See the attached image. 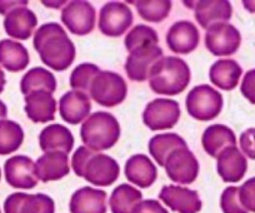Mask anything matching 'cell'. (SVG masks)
<instances>
[{"mask_svg": "<svg viewBox=\"0 0 255 213\" xmlns=\"http://www.w3.org/2000/svg\"><path fill=\"white\" fill-rule=\"evenodd\" d=\"M34 48L46 67L63 72L75 59V45L63 26L58 23H46L34 34Z\"/></svg>", "mask_w": 255, "mask_h": 213, "instance_id": "cell-1", "label": "cell"}, {"mask_svg": "<svg viewBox=\"0 0 255 213\" xmlns=\"http://www.w3.org/2000/svg\"><path fill=\"white\" fill-rule=\"evenodd\" d=\"M190 68L178 57H163L149 73L151 90L160 95H176L186 89L190 83Z\"/></svg>", "mask_w": 255, "mask_h": 213, "instance_id": "cell-2", "label": "cell"}, {"mask_svg": "<svg viewBox=\"0 0 255 213\" xmlns=\"http://www.w3.org/2000/svg\"><path fill=\"white\" fill-rule=\"evenodd\" d=\"M80 137L90 151H107L113 148L119 141V122L108 112H95L83 123Z\"/></svg>", "mask_w": 255, "mask_h": 213, "instance_id": "cell-3", "label": "cell"}, {"mask_svg": "<svg viewBox=\"0 0 255 213\" xmlns=\"http://www.w3.org/2000/svg\"><path fill=\"white\" fill-rule=\"evenodd\" d=\"M185 105L188 113L194 119L212 121L222 112L223 95L210 85H198L188 93Z\"/></svg>", "mask_w": 255, "mask_h": 213, "instance_id": "cell-4", "label": "cell"}, {"mask_svg": "<svg viewBox=\"0 0 255 213\" xmlns=\"http://www.w3.org/2000/svg\"><path fill=\"white\" fill-rule=\"evenodd\" d=\"M90 97L102 107L113 108L124 102L128 85L120 74L109 70H100L90 85Z\"/></svg>", "mask_w": 255, "mask_h": 213, "instance_id": "cell-5", "label": "cell"}, {"mask_svg": "<svg viewBox=\"0 0 255 213\" xmlns=\"http://www.w3.org/2000/svg\"><path fill=\"white\" fill-rule=\"evenodd\" d=\"M242 43L240 31L229 23H217L207 29L205 46L213 55L229 57L237 53Z\"/></svg>", "mask_w": 255, "mask_h": 213, "instance_id": "cell-6", "label": "cell"}, {"mask_svg": "<svg viewBox=\"0 0 255 213\" xmlns=\"http://www.w3.org/2000/svg\"><path fill=\"white\" fill-rule=\"evenodd\" d=\"M165 172L173 182L190 185L199 175V162L188 147L171 152L165 161Z\"/></svg>", "mask_w": 255, "mask_h": 213, "instance_id": "cell-7", "label": "cell"}, {"mask_svg": "<svg viewBox=\"0 0 255 213\" xmlns=\"http://www.w3.org/2000/svg\"><path fill=\"white\" fill-rule=\"evenodd\" d=\"M134 16L130 8L122 1L107 3L99 13V30L104 35L122 36L133 24Z\"/></svg>", "mask_w": 255, "mask_h": 213, "instance_id": "cell-8", "label": "cell"}, {"mask_svg": "<svg viewBox=\"0 0 255 213\" xmlns=\"http://www.w3.org/2000/svg\"><path fill=\"white\" fill-rule=\"evenodd\" d=\"M180 118V107L176 100L158 98L148 103L143 112V122L151 131L173 128Z\"/></svg>", "mask_w": 255, "mask_h": 213, "instance_id": "cell-9", "label": "cell"}, {"mask_svg": "<svg viewBox=\"0 0 255 213\" xmlns=\"http://www.w3.org/2000/svg\"><path fill=\"white\" fill-rule=\"evenodd\" d=\"M95 9L88 1L75 0L67 4L61 11V21L70 33L75 35H87L95 26Z\"/></svg>", "mask_w": 255, "mask_h": 213, "instance_id": "cell-10", "label": "cell"}, {"mask_svg": "<svg viewBox=\"0 0 255 213\" xmlns=\"http://www.w3.org/2000/svg\"><path fill=\"white\" fill-rule=\"evenodd\" d=\"M119 165L114 158L107 154L93 152L83 170L82 177L98 187H108L119 178Z\"/></svg>", "mask_w": 255, "mask_h": 213, "instance_id": "cell-11", "label": "cell"}, {"mask_svg": "<svg viewBox=\"0 0 255 213\" xmlns=\"http://www.w3.org/2000/svg\"><path fill=\"white\" fill-rule=\"evenodd\" d=\"M163 58V49L158 44L145 45L130 51L125 62V72L133 82H144L149 78L151 68Z\"/></svg>", "mask_w": 255, "mask_h": 213, "instance_id": "cell-12", "label": "cell"}, {"mask_svg": "<svg viewBox=\"0 0 255 213\" xmlns=\"http://www.w3.org/2000/svg\"><path fill=\"white\" fill-rule=\"evenodd\" d=\"M4 173L8 185L20 190H31L38 185L35 163L26 156L10 157L4 165Z\"/></svg>", "mask_w": 255, "mask_h": 213, "instance_id": "cell-13", "label": "cell"}, {"mask_svg": "<svg viewBox=\"0 0 255 213\" xmlns=\"http://www.w3.org/2000/svg\"><path fill=\"white\" fill-rule=\"evenodd\" d=\"M159 200L178 213H198L203 206L197 191L175 185L164 186L159 193Z\"/></svg>", "mask_w": 255, "mask_h": 213, "instance_id": "cell-14", "label": "cell"}, {"mask_svg": "<svg viewBox=\"0 0 255 213\" xmlns=\"http://www.w3.org/2000/svg\"><path fill=\"white\" fill-rule=\"evenodd\" d=\"M5 213H54L55 203L53 198L44 193L16 192L9 196L4 202Z\"/></svg>", "mask_w": 255, "mask_h": 213, "instance_id": "cell-15", "label": "cell"}, {"mask_svg": "<svg viewBox=\"0 0 255 213\" xmlns=\"http://www.w3.org/2000/svg\"><path fill=\"white\" fill-rule=\"evenodd\" d=\"M200 33L191 21L180 20L174 23L166 34V44L176 54H189L199 45Z\"/></svg>", "mask_w": 255, "mask_h": 213, "instance_id": "cell-16", "label": "cell"}, {"mask_svg": "<svg viewBox=\"0 0 255 213\" xmlns=\"http://www.w3.org/2000/svg\"><path fill=\"white\" fill-rule=\"evenodd\" d=\"M92 102L87 93L80 90H70L59 100V113L64 122L69 124H79L89 117Z\"/></svg>", "mask_w": 255, "mask_h": 213, "instance_id": "cell-17", "label": "cell"}, {"mask_svg": "<svg viewBox=\"0 0 255 213\" xmlns=\"http://www.w3.org/2000/svg\"><path fill=\"white\" fill-rule=\"evenodd\" d=\"M248 170V161L237 147L225 148L218 156L217 171L227 183H237L243 180Z\"/></svg>", "mask_w": 255, "mask_h": 213, "instance_id": "cell-18", "label": "cell"}, {"mask_svg": "<svg viewBox=\"0 0 255 213\" xmlns=\"http://www.w3.org/2000/svg\"><path fill=\"white\" fill-rule=\"evenodd\" d=\"M25 111L26 116L34 123H46L55 118L56 100L53 94L46 90H35L25 95Z\"/></svg>", "mask_w": 255, "mask_h": 213, "instance_id": "cell-19", "label": "cell"}, {"mask_svg": "<svg viewBox=\"0 0 255 213\" xmlns=\"http://www.w3.org/2000/svg\"><path fill=\"white\" fill-rule=\"evenodd\" d=\"M69 172L68 154L64 152H46L35 162L36 177L44 183L61 180Z\"/></svg>", "mask_w": 255, "mask_h": 213, "instance_id": "cell-20", "label": "cell"}, {"mask_svg": "<svg viewBox=\"0 0 255 213\" xmlns=\"http://www.w3.org/2000/svg\"><path fill=\"white\" fill-rule=\"evenodd\" d=\"M125 177L140 188H149L158 178V170L145 154H134L125 163Z\"/></svg>", "mask_w": 255, "mask_h": 213, "instance_id": "cell-21", "label": "cell"}, {"mask_svg": "<svg viewBox=\"0 0 255 213\" xmlns=\"http://www.w3.org/2000/svg\"><path fill=\"white\" fill-rule=\"evenodd\" d=\"M38 25L35 13L26 6L16 8L6 14L4 19V29L9 36L19 40H26L33 35L34 29Z\"/></svg>", "mask_w": 255, "mask_h": 213, "instance_id": "cell-22", "label": "cell"}, {"mask_svg": "<svg viewBox=\"0 0 255 213\" xmlns=\"http://www.w3.org/2000/svg\"><path fill=\"white\" fill-rule=\"evenodd\" d=\"M107 192L93 187L75 191L70 198V213H107Z\"/></svg>", "mask_w": 255, "mask_h": 213, "instance_id": "cell-23", "label": "cell"}, {"mask_svg": "<svg viewBox=\"0 0 255 213\" xmlns=\"http://www.w3.org/2000/svg\"><path fill=\"white\" fill-rule=\"evenodd\" d=\"M195 19L200 26L208 29L213 24L227 23L233 15L232 4L227 0H202L194 6Z\"/></svg>", "mask_w": 255, "mask_h": 213, "instance_id": "cell-24", "label": "cell"}, {"mask_svg": "<svg viewBox=\"0 0 255 213\" xmlns=\"http://www.w3.org/2000/svg\"><path fill=\"white\" fill-rule=\"evenodd\" d=\"M39 146L44 153L64 152L69 154L74 147V137L67 127L61 124H51L45 127L39 134Z\"/></svg>", "mask_w": 255, "mask_h": 213, "instance_id": "cell-25", "label": "cell"}, {"mask_svg": "<svg viewBox=\"0 0 255 213\" xmlns=\"http://www.w3.org/2000/svg\"><path fill=\"white\" fill-rule=\"evenodd\" d=\"M202 144L204 151L210 157L218 158L225 148L235 147L237 137L235 133L224 124H213L204 131L202 137Z\"/></svg>", "mask_w": 255, "mask_h": 213, "instance_id": "cell-26", "label": "cell"}, {"mask_svg": "<svg viewBox=\"0 0 255 213\" xmlns=\"http://www.w3.org/2000/svg\"><path fill=\"white\" fill-rule=\"evenodd\" d=\"M243 69L234 59L217 60L210 67V82L223 90H233L239 84Z\"/></svg>", "mask_w": 255, "mask_h": 213, "instance_id": "cell-27", "label": "cell"}, {"mask_svg": "<svg viewBox=\"0 0 255 213\" xmlns=\"http://www.w3.org/2000/svg\"><path fill=\"white\" fill-rule=\"evenodd\" d=\"M30 58L23 44L10 39L0 41V65L11 73H18L29 65Z\"/></svg>", "mask_w": 255, "mask_h": 213, "instance_id": "cell-28", "label": "cell"}, {"mask_svg": "<svg viewBox=\"0 0 255 213\" xmlns=\"http://www.w3.org/2000/svg\"><path fill=\"white\" fill-rule=\"evenodd\" d=\"M143 201V193L138 188L123 183L114 188L109 198L112 213H133L134 208Z\"/></svg>", "mask_w": 255, "mask_h": 213, "instance_id": "cell-29", "label": "cell"}, {"mask_svg": "<svg viewBox=\"0 0 255 213\" xmlns=\"http://www.w3.org/2000/svg\"><path fill=\"white\" fill-rule=\"evenodd\" d=\"M149 153L160 167H164L166 158L173 151L186 146L185 141L176 133H163L154 136L149 141Z\"/></svg>", "mask_w": 255, "mask_h": 213, "instance_id": "cell-30", "label": "cell"}, {"mask_svg": "<svg viewBox=\"0 0 255 213\" xmlns=\"http://www.w3.org/2000/svg\"><path fill=\"white\" fill-rule=\"evenodd\" d=\"M20 90L24 95L30 94L35 90H46L53 94L56 90V79L51 72L41 67H35L28 70L21 78Z\"/></svg>", "mask_w": 255, "mask_h": 213, "instance_id": "cell-31", "label": "cell"}, {"mask_svg": "<svg viewBox=\"0 0 255 213\" xmlns=\"http://www.w3.org/2000/svg\"><path fill=\"white\" fill-rule=\"evenodd\" d=\"M24 142V131L14 121H0V156H8L18 151Z\"/></svg>", "mask_w": 255, "mask_h": 213, "instance_id": "cell-32", "label": "cell"}, {"mask_svg": "<svg viewBox=\"0 0 255 213\" xmlns=\"http://www.w3.org/2000/svg\"><path fill=\"white\" fill-rule=\"evenodd\" d=\"M138 14L149 23H160L165 20L171 10V1L156 0V1H134Z\"/></svg>", "mask_w": 255, "mask_h": 213, "instance_id": "cell-33", "label": "cell"}, {"mask_svg": "<svg viewBox=\"0 0 255 213\" xmlns=\"http://www.w3.org/2000/svg\"><path fill=\"white\" fill-rule=\"evenodd\" d=\"M159 43L158 33L150 26H146L144 24L134 26L128 35L125 36V48L127 50L133 51L135 49L141 48L145 45H153V44Z\"/></svg>", "mask_w": 255, "mask_h": 213, "instance_id": "cell-34", "label": "cell"}, {"mask_svg": "<svg viewBox=\"0 0 255 213\" xmlns=\"http://www.w3.org/2000/svg\"><path fill=\"white\" fill-rule=\"evenodd\" d=\"M100 73L98 65L93 63H82L78 65L70 75V87L74 90L89 92L93 80Z\"/></svg>", "mask_w": 255, "mask_h": 213, "instance_id": "cell-35", "label": "cell"}, {"mask_svg": "<svg viewBox=\"0 0 255 213\" xmlns=\"http://www.w3.org/2000/svg\"><path fill=\"white\" fill-rule=\"evenodd\" d=\"M220 207L223 213H249L240 203L239 188L234 186L223 191L220 197Z\"/></svg>", "mask_w": 255, "mask_h": 213, "instance_id": "cell-36", "label": "cell"}, {"mask_svg": "<svg viewBox=\"0 0 255 213\" xmlns=\"http://www.w3.org/2000/svg\"><path fill=\"white\" fill-rule=\"evenodd\" d=\"M239 200L248 212L255 213V177L250 178L240 186Z\"/></svg>", "mask_w": 255, "mask_h": 213, "instance_id": "cell-37", "label": "cell"}, {"mask_svg": "<svg viewBox=\"0 0 255 213\" xmlns=\"http://www.w3.org/2000/svg\"><path fill=\"white\" fill-rule=\"evenodd\" d=\"M93 154V151H90L89 148H87L85 146L79 147V148L75 151L74 156L72 159V167L74 170L75 175L78 177H82L83 176V170H84L85 165H87L88 159Z\"/></svg>", "mask_w": 255, "mask_h": 213, "instance_id": "cell-38", "label": "cell"}, {"mask_svg": "<svg viewBox=\"0 0 255 213\" xmlns=\"http://www.w3.org/2000/svg\"><path fill=\"white\" fill-rule=\"evenodd\" d=\"M240 148L250 159H255V128H249L240 134Z\"/></svg>", "mask_w": 255, "mask_h": 213, "instance_id": "cell-39", "label": "cell"}, {"mask_svg": "<svg viewBox=\"0 0 255 213\" xmlns=\"http://www.w3.org/2000/svg\"><path fill=\"white\" fill-rule=\"evenodd\" d=\"M240 92L252 104H255V69L249 70L244 75Z\"/></svg>", "mask_w": 255, "mask_h": 213, "instance_id": "cell-40", "label": "cell"}, {"mask_svg": "<svg viewBox=\"0 0 255 213\" xmlns=\"http://www.w3.org/2000/svg\"><path fill=\"white\" fill-rule=\"evenodd\" d=\"M133 213H169L165 207L161 206L156 200H145L141 201L135 208Z\"/></svg>", "mask_w": 255, "mask_h": 213, "instance_id": "cell-41", "label": "cell"}, {"mask_svg": "<svg viewBox=\"0 0 255 213\" xmlns=\"http://www.w3.org/2000/svg\"><path fill=\"white\" fill-rule=\"evenodd\" d=\"M28 5V1H0V14L6 15L16 8Z\"/></svg>", "mask_w": 255, "mask_h": 213, "instance_id": "cell-42", "label": "cell"}, {"mask_svg": "<svg viewBox=\"0 0 255 213\" xmlns=\"http://www.w3.org/2000/svg\"><path fill=\"white\" fill-rule=\"evenodd\" d=\"M6 116H8V108H6L5 103L3 100H0V121L5 119Z\"/></svg>", "mask_w": 255, "mask_h": 213, "instance_id": "cell-43", "label": "cell"}, {"mask_svg": "<svg viewBox=\"0 0 255 213\" xmlns=\"http://www.w3.org/2000/svg\"><path fill=\"white\" fill-rule=\"evenodd\" d=\"M243 5L250 13H255V1H250V0H244L243 1Z\"/></svg>", "mask_w": 255, "mask_h": 213, "instance_id": "cell-44", "label": "cell"}, {"mask_svg": "<svg viewBox=\"0 0 255 213\" xmlns=\"http://www.w3.org/2000/svg\"><path fill=\"white\" fill-rule=\"evenodd\" d=\"M5 83H6V80H5V74H4L3 69L0 68V94L3 93L4 87H5Z\"/></svg>", "mask_w": 255, "mask_h": 213, "instance_id": "cell-45", "label": "cell"}, {"mask_svg": "<svg viewBox=\"0 0 255 213\" xmlns=\"http://www.w3.org/2000/svg\"><path fill=\"white\" fill-rule=\"evenodd\" d=\"M0 180H1V170H0Z\"/></svg>", "mask_w": 255, "mask_h": 213, "instance_id": "cell-46", "label": "cell"}, {"mask_svg": "<svg viewBox=\"0 0 255 213\" xmlns=\"http://www.w3.org/2000/svg\"><path fill=\"white\" fill-rule=\"evenodd\" d=\"M0 213H1V211H0Z\"/></svg>", "mask_w": 255, "mask_h": 213, "instance_id": "cell-47", "label": "cell"}]
</instances>
